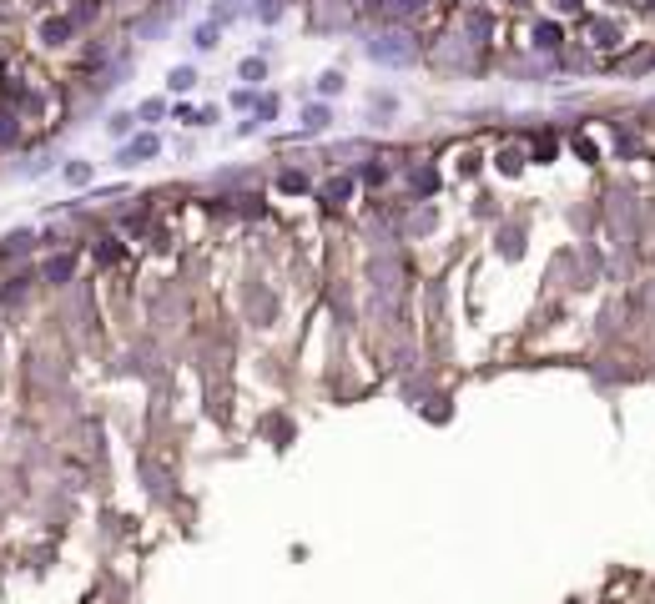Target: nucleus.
<instances>
[{"label":"nucleus","instance_id":"nucleus-8","mask_svg":"<svg viewBox=\"0 0 655 604\" xmlns=\"http://www.w3.org/2000/svg\"><path fill=\"white\" fill-rule=\"evenodd\" d=\"M348 192H353V187H348V182H333V187H328V192H323V197H328V202H343V197H348Z\"/></svg>","mask_w":655,"mask_h":604},{"label":"nucleus","instance_id":"nucleus-12","mask_svg":"<svg viewBox=\"0 0 655 604\" xmlns=\"http://www.w3.org/2000/svg\"><path fill=\"white\" fill-rule=\"evenodd\" d=\"M650 6H655V0H650Z\"/></svg>","mask_w":655,"mask_h":604},{"label":"nucleus","instance_id":"nucleus-1","mask_svg":"<svg viewBox=\"0 0 655 604\" xmlns=\"http://www.w3.org/2000/svg\"><path fill=\"white\" fill-rule=\"evenodd\" d=\"M368 56H373V61H408L413 45H408V35H384V40L368 45Z\"/></svg>","mask_w":655,"mask_h":604},{"label":"nucleus","instance_id":"nucleus-2","mask_svg":"<svg viewBox=\"0 0 655 604\" xmlns=\"http://www.w3.org/2000/svg\"><path fill=\"white\" fill-rule=\"evenodd\" d=\"M66 35H71V21H61V16H56V21H45V26H40V40H45V45H61Z\"/></svg>","mask_w":655,"mask_h":604},{"label":"nucleus","instance_id":"nucleus-11","mask_svg":"<svg viewBox=\"0 0 655 604\" xmlns=\"http://www.w3.org/2000/svg\"><path fill=\"white\" fill-rule=\"evenodd\" d=\"M131 131V116H112V136H126Z\"/></svg>","mask_w":655,"mask_h":604},{"label":"nucleus","instance_id":"nucleus-9","mask_svg":"<svg viewBox=\"0 0 655 604\" xmlns=\"http://www.w3.org/2000/svg\"><path fill=\"white\" fill-rule=\"evenodd\" d=\"M242 81H262V61H242Z\"/></svg>","mask_w":655,"mask_h":604},{"label":"nucleus","instance_id":"nucleus-5","mask_svg":"<svg viewBox=\"0 0 655 604\" xmlns=\"http://www.w3.org/2000/svg\"><path fill=\"white\" fill-rule=\"evenodd\" d=\"M192 86H197V76H192L187 66H177V71H172V91H192Z\"/></svg>","mask_w":655,"mask_h":604},{"label":"nucleus","instance_id":"nucleus-6","mask_svg":"<svg viewBox=\"0 0 655 604\" xmlns=\"http://www.w3.org/2000/svg\"><path fill=\"white\" fill-rule=\"evenodd\" d=\"M338 86H343V76H338V71H328V76H323V81H318V91H323V96H333V91H338Z\"/></svg>","mask_w":655,"mask_h":604},{"label":"nucleus","instance_id":"nucleus-10","mask_svg":"<svg viewBox=\"0 0 655 604\" xmlns=\"http://www.w3.org/2000/svg\"><path fill=\"white\" fill-rule=\"evenodd\" d=\"M197 45H202V50H207V45H217V31H212V26H202V31H197Z\"/></svg>","mask_w":655,"mask_h":604},{"label":"nucleus","instance_id":"nucleus-4","mask_svg":"<svg viewBox=\"0 0 655 604\" xmlns=\"http://www.w3.org/2000/svg\"><path fill=\"white\" fill-rule=\"evenodd\" d=\"M45 278H50V282H61V278H71V257H56V262H50V267H45Z\"/></svg>","mask_w":655,"mask_h":604},{"label":"nucleus","instance_id":"nucleus-7","mask_svg":"<svg viewBox=\"0 0 655 604\" xmlns=\"http://www.w3.org/2000/svg\"><path fill=\"white\" fill-rule=\"evenodd\" d=\"M66 177H71V182H86V177H91V167H86V161H71Z\"/></svg>","mask_w":655,"mask_h":604},{"label":"nucleus","instance_id":"nucleus-3","mask_svg":"<svg viewBox=\"0 0 655 604\" xmlns=\"http://www.w3.org/2000/svg\"><path fill=\"white\" fill-rule=\"evenodd\" d=\"M141 156H156V136H141L126 146V161H141Z\"/></svg>","mask_w":655,"mask_h":604}]
</instances>
